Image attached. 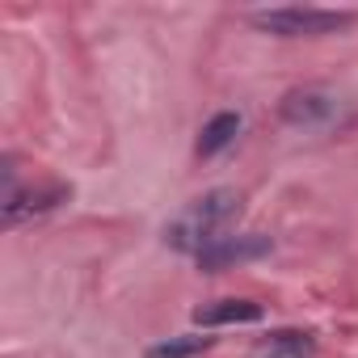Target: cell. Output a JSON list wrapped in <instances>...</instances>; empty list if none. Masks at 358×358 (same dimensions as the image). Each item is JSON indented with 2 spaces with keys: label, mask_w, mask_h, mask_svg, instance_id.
Masks as SVG:
<instances>
[{
  "label": "cell",
  "mask_w": 358,
  "mask_h": 358,
  "mask_svg": "<svg viewBox=\"0 0 358 358\" xmlns=\"http://www.w3.org/2000/svg\"><path fill=\"white\" fill-rule=\"evenodd\" d=\"M236 215H241V194H236V190H228V186L207 190V194H199L190 207H182V211L164 224V245L177 249V253L199 257V253H207L215 241L228 236V224H232Z\"/></svg>",
  "instance_id": "1"
},
{
  "label": "cell",
  "mask_w": 358,
  "mask_h": 358,
  "mask_svg": "<svg viewBox=\"0 0 358 358\" xmlns=\"http://www.w3.org/2000/svg\"><path fill=\"white\" fill-rule=\"evenodd\" d=\"M358 17L350 9H266L253 13L257 30H270L278 38H320V34H337L350 30Z\"/></svg>",
  "instance_id": "2"
},
{
  "label": "cell",
  "mask_w": 358,
  "mask_h": 358,
  "mask_svg": "<svg viewBox=\"0 0 358 358\" xmlns=\"http://www.w3.org/2000/svg\"><path fill=\"white\" fill-rule=\"evenodd\" d=\"M5 224L13 228V224H22V220H30V215H43V211H51V207H59V203H68V186L64 182H47V186H22L17 182V169H13V160H5Z\"/></svg>",
  "instance_id": "3"
},
{
  "label": "cell",
  "mask_w": 358,
  "mask_h": 358,
  "mask_svg": "<svg viewBox=\"0 0 358 358\" xmlns=\"http://www.w3.org/2000/svg\"><path fill=\"white\" fill-rule=\"evenodd\" d=\"M274 245H270V236H262V232H241V236H224V241H215L207 253H199V266L207 270V274H220V270H228L232 262H257V257H266Z\"/></svg>",
  "instance_id": "4"
},
{
  "label": "cell",
  "mask_w": 358,
  "mask_h": 358,
  "mask_svg": "<svg viewBox=\"0 0 358 358\" xmlns=\"http://www.w3.org/2000/svg\"><path fill=\"white\" fill-rule=\"evenodd\" d=\"M262 316H266V308L257 299H215V303L194 308V324H207V329H215V324H253Z\"/></svg>",
  "instance_id": "5"
},
{
  "label": "cell",
  "mask_w": 358,
  "mask_h": 358,
  "mask_svg": "<svg viewBox=\"0 0 358 358\" xmlns=\"http://www.w3.org/2000/svg\"><path fill=\"white\" fill-rule=\"evenodd\" d=\"M333 114V97L320 93V89H295L282 97V118L287 122H299V127H312V122H324Z\"/></svg>",
  "instance_id": "6"
},
{
  "label": "cell",
  "mask_w": 358,
  "mask_h": 358,
  "mask_svg": "<svg viewBox=\"0 0 358 358\" xmlns=\"http://www.w3.org/2000/svg\"><path fill=\"white\" fill-rule=\"evenodd\" d=\"M312 354H316V337L299 329H278L257 345V358H312Z\"/></svg>",
  "instance_id": "7"
},
{
  "label": "cell",
  "mask_w": 358,
  "mask_h": 358,
  "mask_svg": "<svg viewBox=\"0 0 358 358\" xmlns=\"http://www.w3.org/2000/svg\"><path fill=\"white\" fill-rule=\"evenodd\" d=\"M236 131H241V114H236V110H220V114L199 131V156H215V152H224V148L236 139Z\"/></svg>",
  "instance_id": "8"
},
{
  "label": "cell",
  "mask_w": 358,
  "mask_h": 358,
  "mask_svg": "<svg viewBox=\"0 0 358 358\" xmlns=\"http://www.w3.org/2000/svg\"><path fill=\"white\" fill-rule=\"evenodd\" d=\"M207 345H211V337H169V341L152 345L148 358H194V354H203Z\"/></svg>",
  "instance_id": "9"
}]
</instances>
